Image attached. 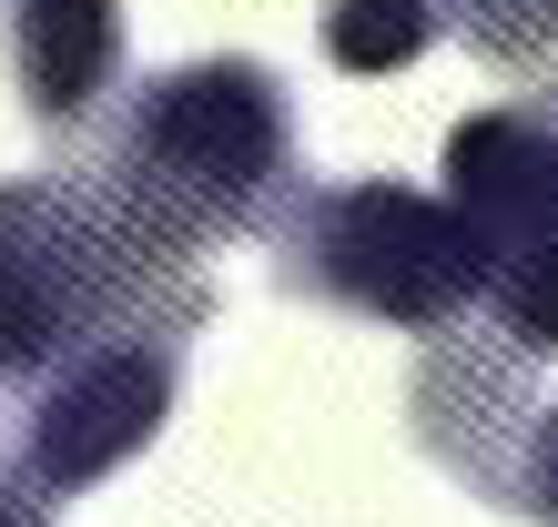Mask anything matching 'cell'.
<instances>
[{"instance_id":"cell-6","label":"cell","mask_w":558,"mask_h":527,"mask_svg":"<svg viewBox=\"0 0 558 527\" xmlns=\"http://www.w3.org/2000/svg\"><path fill=\"white\" fill-rule=\"evenodd\" d=\"M447 204L468 213V234L487 254V284L558 264V91L468 112L447 132Z\"/></svg>"},{"instance_id":"cell-10","label":"cell","mask_w":558,"mask_h":527,"mask_svg":"<svg viewBox=\"0 0 558 527\" xmlns=\"http://www.w3.org/2000/svg\"><path fill=\"white\" fill-rule=\"evenodd\" d=\"M0 527H51V498H41V487H21L11 467H0Z\"/></svg>"},{"instance_id":"cell-7","label":"cell","mask_w":558,"mask_h":527,"mask_svg":"<svg viewBox=\"0 0 558 527\" xmlns=\"http://www.w3.org/2000/svg\"><path fill=\"white\" fill-rule=\"evenodd\" d=\"M11 72L31 122L72 132L122 72V11L112 0H21L11 11Z\"/></svg>"},{"instance_id":"cell-8","label":"cell","mask_w":558,"mask_h":527,"mask_svg":"<svg viewBox=\"0 0 558 527\" xmlns=\"http://www.w3.org/2000/svg\"><path fill=\"white\" fill-rule=\"evenodd\" d=\"M426 41H437V0H325V61L355 82L407 72Z\"/></svg>"},{"instance_id":"cell-4","label":"cell","mask_w":558,"mask_h":527,"mask_svg":"<svg viewBox=\"0 0 558 527\" xmlns=\"http://www.w3.org/2000/svg\"><path fill=\"white\" fill-rule=\"evenodd\" d=\"M416 446L468 477L487 507L558 527V395H529V355L508 335H437L416 366Z\"/></svg>"},{"instance_id":"cell-1","label":"cell","mask_w":558,"mask_h":527,"mask_svg":"<svg viewBox=\"0 0 558 527\" xmlns=\"http://www.w3.org/2000/svg\"><path fill=\"white\" fill-rule=\"evenodd\" d=\"M204 315H214L204 274L143 244L92 173L0 183V416L143 324H204Z\"/></svg>"},{"instance_id":"cell-9","label":"cell","mask_w":558,"mask_h":527,"mask_svg":"<svg viewBox=\"0 0 558 527\" xmlns=\"http://www.w3.org/2000/svg\"><path fill=\"white\" fill-rule=\"evenodd\" d=\"M437 30H457L487 72H538V61H558V0H437Z\"/></svg>"},{"instance_id":"cell-5","label":"cell","mask_w":558,"mask_h":527,"mask_svg":"<svg viewBox=\"0 0 558 527\" xmlns=\"http://www.w3.org/2000/svg\"><path fill=\"white\" fill-rule=\"evenodd\" d=\"M183 345L193 324H143V335L102 345L92 366L51 376L31 406H11V467L21 487H41V498H82V487H102L122 456H143L162 437V416H173V385H183Z\"/></svg>"},{"instance_id":"cell-3","label":"cell","mask_w":558,"mask_h":527,"mask_svg":"<svg viewBox=\"0 0 558 527\" xmlns=\"http://www.w3.org/2000/svg\"><path fill=\"white\" fill-rule=\"evenodd\" d=\"M265 223H275L284 294L345 305L366 324H397V335H447L487 284L468 213L416 183H294Z\"/></svg>"},{"instance_id":"cell-2","label":"cell","mask_w":558,"mask_h":527,"mask_svg":"<svg viewBox=\"0 0 558 527\" xmlns=\"http://www.w3.org/2000/svg\"><path fill=\"white\" fill-rule=\"evenodd\" d=\"M102 204L133 223L143 244H162L173 264H193L223 234H254L284 193H294V112L284 82L244 51L183 61V72L143 82L122 122L102 132L92 162Z\"/></svg>"}]
</instances>
